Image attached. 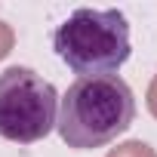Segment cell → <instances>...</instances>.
Listing matches in <instances>:
<instances>
[{
    "instance_id": "7a4b0ae2",
    "label": "cell",
    "mask_w": 157,
    "mask_h": 157,
    "mask_svg": "<svg viewBox=\"0 0 157 157\" xmlns=\"http://www.w3.org/2000/svg\"><path fill=\"white\" fill-rule=\"evenodd\" d=\"M59 59L80 77L114 74L129 59V22L120 10H74L52 34Z\"/></svg>"
},
{
    "instance_id": "8992f818",
    "label": "cell",
    "mask_w": 157,
    "mask_h": 157,
    "mask_svg": "<svg viewBox=\"0 0 157 157\" xmlns=\"http://www.w3.org/2000/svg\"><path fill=\"white\" fill-rule=\"evenodd\" d=\"M145 99H148V111L157 117V74H154V80H151V86H148V96H145Z\"/></svg>"
},
{
    "instance_id": "3957f363",
    "label": "cell",
    "mask_w": 157,
    "mask_h": 157,
    "mask_svg": "<svg viewBox=\"0 0 157 157\" xmlns=\"http://www.w3.org/2000/svg\"><path fill=\"white\" fill-rule=\"evenodd\" d=\"M59 120V93L31 68H6L0 74V136L31 145L52 132Z\"/></svg>"
},
{
    "instance_id": "5b68a950",
    "label": "cell",
    "mask_w": 157,
    "mask_h": 157,
    "mask_svg": "<svg viewBox=\"0 0 157 157\" xmlns=\"http://www.w3.org/2000/svg\"><path fill=\"white\" fill-rule=\"evenodd\" d=\"M13 46H16V34H13V28L3 19H0V59H6L13 52Z\"/></svg>"
},
{
    "instance_id": "6da1fadb",
    "label": "cell",
    "mask_w": 157,
    "mask_h": 157,
    "mask_svg": "<svg viewBox=\"0 0 157 157\" xmlns=\"http://www.w3.org/2000/svg\"><path fill=\"white\" fill-rule=\"evenodd\" d=\"M136 120V96L117 74L80 77L68 86L59 105V136L68 148H105Z\"/></svg>"
},
{
    "instance_id": "277c9868",
    "label": "cell",
    "mask_w": 157,
    "mask_h": 157,
    "mask_svg": "<svg viewBox=\"0 0 157 157\" xmlns=\"http://www.w3.org/2000/svg\"><path fill=\"white\" fill-rule=\"evenodd\" d=\"M108 157H157V151H154L148 142L132 139V142H123V145L111 148V151H108Z\"/></svg>"
}]
</instances>
